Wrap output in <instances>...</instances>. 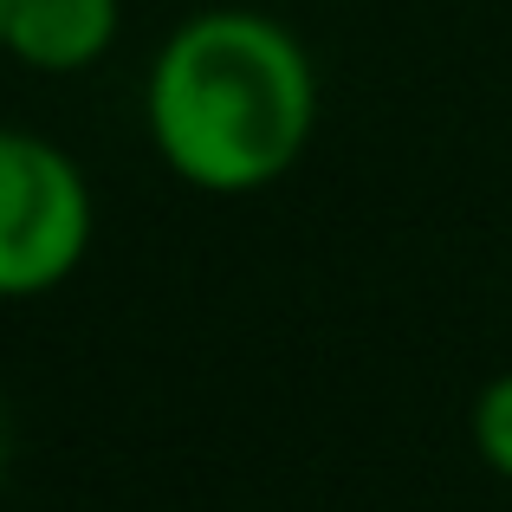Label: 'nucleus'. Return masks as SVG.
<instances>
[{
	"instance_id": "nucleus-1",
	"label": "nucleus",
	"mask_w": 512,
	"mask_h": 512,
	"mask_svg": "<svg viewBox=\"0 0 512 512\" xmlns=\"http://www.w3.org/2000/svg\"><path fill=\"white\" fill-rule=\"evenodd\" d=\"M143 124L175 182L260 195L318 130V72L292 26L253 7H208L163 39L143 85Z\"/></svg>"
},
{
	"instance_id": "nucleus-2",
	"label": "nucleus",
	"mask_w": 512,
	"mask_h": 512,
	"mask_svg": "<svg viewBox=\"0 0 512 512\" xmlns=\"http://www.w3.org/2000/svg\"><path fill=\"white\" fill-rule=\"evenodd\" d=\"M91 182L59 143L0 130V299L59 292L91 253Z\"/></svg>"
},
{
	"instance_id": "nucleus-3",
	"label": "nucleus",
	"mask_w": 512,
	"mask_h": 512,
	"mask_svg": "<svg viewBox=\"0 0 512 512\" xmlns=\"http://www.w3.org/2000/svg\"><path fill=\"white\" fill-rule=\"evenodd\" d=\"M117 26H124V0H7L0 52L26 72L72 78L117 46Z\"/></svg>"
},
{
	"instance_id": "nucleus-4",
	"label": "nucleus",
	"mask_w": 512,
	"mask_h": 512,
	"mask_svg": "<svg viewBox=\"0 0 512 512\" xmlns=\"http://www.w3.org/2000/svg\"><path fill=\"white\" fill-rule=\"evenodd\" d=\"M467 435H474V454L493 467L500 480H512V370L493 376L487 389L467 409Z\"/></svg>"
},
{
	"instance_id": "nucleus-5",
	"label": "nucleus",
	"mask_w": 512,
	"mask_h": 512,
	"mask_svg": "<svg viewBox=\"0 0 512 512\" xmlns=\"http://www.w3.org/2000/svg\"><path fill=\"white\" fill-rule=\"evenodd\" d=\"M0 467H7V402H0Z\"/></svg>"
},
{
	"instance_id": "nucleus-6",
	"label": "nucleus",
	"mask_w": 512,
	"mask_h": 512,
	"mask_svg": "<svg viewBox=\"0 0 512 512\" xmlns=\"http://www.w3.org/2000/svg\"><path fill=\"white\" fill-rule=\"evenodd\" d=\"M0 33H7V0H0Z\"/></svg>"
}]
</instances>
